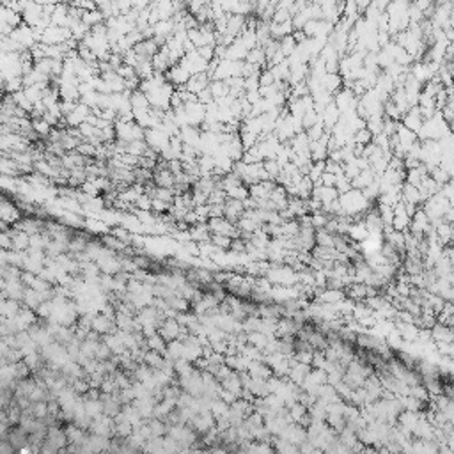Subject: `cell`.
I'll use <instances>...</instances> for the list:
<instances>
[{
  "label": "cell",
  "mask_w": 454,
  "mask_h": 454,
  "mask_svg": "<svg viewBox=\"0 0 454 454\" xmlns=\"http://www.w3.org/2000/svg\"><path fill=\"white\" fill-rule=\"evenodd\" d=\"M181 66L187 69L188 73H190L192 76L194 75H201V73H206L208 71V66H210V63L208 60L202 59L201 55H199V52L195 50V52H190L187 53V55L181 59Z\"/></svg>",
  "instance_id": "cell-1"
},
{
  "label": "cell",
  "mask_w": 454,
  "mask_h": 454,
  "mask_svg": "<svg viewBox=\"0 0 454 454\" xmlns=\"http://www.w3.org/2000/svg\"><path fill=\"white\" fill-rule=\"evenodd\" d=\"M146 142H148L149 149L156 151L160 155L163 149H167L171 146V137L160 128H153V130H146Z\"/></svg>",
  "instance_id": "cell-2"
},
{
  "label": "cell",
  "mask_w": 454,
  "mask_h": 454,
  "mask_svg": "<svg viewBox=\"0 0 454 454\" xmlns=\"http://www.w3.org/2000/svg\"><path fill=\"white\" fill-rule=\"evenodd\" d=\"M0 218H2V222H6V224L14 225L23 218V213L20 208L16 206V202H11L7 197H4L2 204H0Z\"/></svg>",
  "instance_id": "cell-3"
},
{
  "label": "cell",
  "mask_w": 454,
  "mask_h": 454,
  "mask_svg": "<svg viewBox=\"0 0 454 454\" xmlns=\"http://www.w3.org/2000/svg\"><path fill=\"white\" fill-rule=\"evenodd\" d=\"M158 330H160V336L163 337L165 341L172 342V341H176V339H179V337H181L183 325L176 318H167L160 325Z\"/></svg>",
  "instance_id": "cell-4"
},
{
  "label": "cell",
  "mask_w": 454,
  "mask_h": 454,
  "mask_svg": "<svg viewBox=\"0 0 454 454\" xmlns=\"http://www.w3.org/2000/svg\"><path fill=\"white\" fill-rule=\"evenodd\" d=\"M23 23H27L29 27H36L37 23L43 20L45 16V11H43V4H37V2H29L27 4V9L23 11Z\"/></svg>",
  "instance_id": "cell-5"
},
{
  "label": "cell",
  "mask_w": 454,
  "mask_h": 454,
  "mask_svg": "<svg viewBox=\"0 0 454 454\" xmlns=\"http://www.w3.org/2000/svg\"><path fill=\"white\" fill-rule=\"evenodd\" d=\"M224 213H225V218L229 222H233V224H238V222L243 218L245 215V206L241 201H234V199H229L227 197L225 204H224Z\"/></svg>",
  "instance_id": "cell-6"
},
{
  "label": "cell",
  "mask_w": 454,
  "mask_h": 454,
  "mask_svg": "<svg viewBox=\"0 0 454 454\" xmlns=\"http://www.w3.org/2000/svg\"><path fill=\"white\" fill-rule=\"evenodd\" d=\"M190 76L192 75L181 66V64H178V66H172L167 73H165V78H167V82H171L174 87L187 86L188 80H190Z\"/></svg>",
  "instance_id": "cell-7"
},
{
  "label": "cell",
  "mask_w": 454,
  "mask_h": 454,
  "mask_svg": "<svg viewBox=\"0 0 454 454\" xmlns=\"http://www.w3.org/2000/svg\"><path fill=\"white\" fill-rule=\"evenodd\" d=\"M313 199L323 202V206H325V204H330V202L337 201V199H339V192H337V188H328V187L319 184V187L313 188Z\"/></svg>",
  "instance_id": "cell-8"
},
{
  "label": "cell",
  "mask_w": 454,
  "mask_h": 454,
  "mask_svg": "<svg viewBox=\"0 0 454 454\" xmlns=\"http://www.w3.org/2000/svg\"><path fill=\"white\" fill-rule=\"evenodd\" d=\"M211 84V78L208 73H201V75H194L190 76V80H188L187 84V91L192 92V94H199V92H202L204 89H208Z\"/></svg>",
  "instance_id": "cell-9"
},
{
  "label": "cell",
  "mask_w": 454,
  "mask_h": 454,
  "mask_svg": "<svg viewBox=\"0 0 454 454\" xmlns=\"http://www.w3.org/2000/svg\"><path fill=\"white\" fill-rule=\"evenodd\" d=\"M375 179H376V176H375V172H373V169L369 167V169H365V171H362L359 174V178H355L352 181V188L353 190H365V188L369 187V184H373L375 183Z\"/></svg>",
  "instance_id": "cell-10"
},
{
  "label": "cell",
  "mask_w": 454,
  "mask_h": 454,
  "mask_svg": "<svg viewBox=\"0 0 454 454\" xmlns=\"http://www.w3.org/2000/svg\"><path fill=\"white\" fill-rule=\"evenodd\" d=\"M23 22V16L20 13H16V11L9 9V7H0V23H7V25H11L13 29H18V27L22 25Z\"/></svg>",
  "instance_id": "cell-11"
},
{
  "label": "cell",
  "mask_w": 454,
  "mask_h": 454,
  "mask_svg": "<svg viewBox=\"0 0 454 454\" xmlns=\"http://www.w3.org/2000/svg\"><path fill=\"white\" fill-rule=\"evenodd\" d=\"M155 184L160 188H171V190H174L176 187V176L172 174L169 169H165V171H155Z\"/></svg>",
  "instance_id": "cell-12"
},
{
  "label": "cell",
  "mask_w": 454,
  "mask_h": 454,
  "mask_svg": "<svg viewBox=\"0 0 454 454\" xmlns=\"http://www.w3.org/2000/svg\"><path fill=\"white\" fill-rule=\"evenodd\" d=\"M59 222L63 225L69 227V229H76V227H84V229H86V218L78 213H71V211H64V215L59 218Z\"/></svg>",
  "instance_id": "cell-13"
},
{
  "label": "cell",
  "mask_w": 454,
  "mask_h": 454,
  "mask_svg": "<svg viewBox=\"0 0 454 454\" xmlns=\"http://www.w3.org/2000/svg\"><path fill=\"white\" fill-rule=\"evenodd\" d=\"M86 229L89 231L91 234H101V236H105V234H110L112 227H109L103 220H99V218H86Z\"/></svg>",
  "instance_id": "cell-14"
},
{
  "label": "cell",
  "mask_w": 454,
  "mask_h": 454,
  "mask_svg": "<svg viewBox=\"0 0 454 454\" xmlns=\"http://www.w3.org/2000/svg\"><path fill=\"white\" fill-rule=\"evenodd\" d=\"M130 101H132L133 112H137V110H149V109H151V105H149V101H148V96H146L144 92H140V91H133Z\"/></svg>",
  "instance_id": "cell-15"
},
{
  "label": "cell",
  "mask_w": 454,
  "mask_h": 454,
  "mask_svg": "<svg viewBox=\"0 0 454 454\" xmlns=\"http://www.w3.org/2000/svg\"><path fill=\"white\" fill-rule=\"evenodd\" d=\"M247 60L249 64H254V66H261L264 69V64H268V59H266V53H264V50L261 48V46H257V48H254L252 52L247 55Z\"/></svg>",
  "instance_id": "cell-16"
},
{
  "label": "cell",
  "mask_w": 454,
  "mask_h": 454,
  "mask_svg": "<svg viewBox=\"0 0 454 454\" xmlns=\"http://www.w3.org/2000/svg\"><path fill=\"white\" fill-rule=\"evenodd\" d=\"M210 91L215 99H222L225 96H229V86L225 82H218V80H211Z\"/></svg>",
  "instance_id": "cell-17"
},
{
  "label": "cell",
  "mask_w": 454,
  "mask_h": 454,
  "mask_svg": "<svg viewBox=\"0 0 454 454\" xmlns=\"http://www.w3.org/2000/svg\"><path fill=\"white\" fill-rule=\"evenodd\" d=\"M316 243L319 247H326V249H334V243H336V236L330 234L328 231L319 229L316 231Z\"/></svg>",
  "instance_id": "cell-18"
},
{
  "label": "cell",
  "mask_w": 454,
  "mask_h": 454,
  "mask_svg": "<svg viewBox=\"0 0 454 454\" xmlns=\"http://www.w3.org/2000/svg\"><path fill=\"white\" fill-rule=\"evenodd\" d=\"M32 126H34V132H36L41 138H48L50 133H52V130H53L52 126L45 121V119H34Z\"/></svg>",
  "instance_id": "cell-19"
},
{
  "label": "cell",
  "mask_w": 454,
  "mask_h": 454,
  "mask_svg": "<svg viewBox=\"0 0 454 454\" xmlns=\"http://www.w3.org/2000/svg\"><path fill=\"white\" fill-rule=\"evenodd\" d=\"M82 22L87 23L89 27H96V25H99V23H105V18H103V14L99 13L98 9H94V11H86Z\"/></svg>",
  "instance_id": "cell-20"
},
{
  "label": "cell",
  "mask_w": 454,
  "mask_h": 454,
  "mask_svg": "<svg viewBox=\"0 0 454 454\" xmlns=\"http://www.w3.org/2000/svg\"><path fill=\"white\" fill-rule=\"evenodd\" d=\"M149 149L148 142L146 140H135V142H130L128 144V155H133V156H144L146 151Z\"/></svg>",
  "instance_id": "cell-21"
},
{
  "label": "cell",
  "mask_w": 454,
  "mask_h": 454,
  "mask_svg": "<svg viewBox=\"0 0 454 454\" xmlns=\"http://www.w3.org/2000/svg\"><path fill=\"white\" fill-rule=\"evenodd\" d=\"M227 197L243 202L245 199L250 197V190H249V187H245V184H240V187H236V188H233V190L227 192Z\"/></svg>",
  "instance_id": "cell-22"
},
{
  "label": "cell",
  "mask_w": 454,
  "mask_h": 454,
  "mask_svg": "<svg viewBox=\"0 0 454 454\" xmlns=\"http://www.w3.org/2000/svg\"><path fill=\"white\" fill-rule=\"evenodd\" d=\"M263 165H264V171L268 172L272 181H275V179L279 178L280 172H282V167H280V163L277 160H264Z\"/></svg>",
  "instance_id": "cell-23"
},
{
  "label": "cell",
  "mask_w": 454,
  "mask_h": 454,
  "mask_svg": "<svg viewBox=\"0 0 454 454\" xmlns=\"http://www.w3.org/2000/svg\"><path fill=\"white\" fill-rule=\"evenodd\" d=\"M148 348H149V352H156V353H163L165 352V348H167V346H165V339L163 337L160 336H153V337H148Z\"/></svg>",
  "instance_id": "cell-24"
},
{
  "label": "cell",
  "mask_w": 454,
  "mask_h": 454,
  "mask_svg": "<svg viewBox=\"0 0 454 454\" xmlns=\"http://www.w3.org/2000/svg\"><path fill=\"white\" fill-rule=\"evenodd\" d=\"M211 243L220 250H229L231 245H233V238L222 236V234H213V236H211Z\"/></svg>",
  "instance_id": "cell-25"
},
{
  "label": "cell",
  "mask_w": 454,
  "mask_h": 454,
  "mask_svg": "<svg viewBox=\"0 0 454 454\" xmlns=\"http://www.w3.org/2000/svg\"><path fill=\"white\" fill-rule=\"evenodd\" d=\"M76 151H78L82 156H86V158H96V156H98V148L89 144V142H82Z\"/></svg>",
  "instance_id": "cell-26"
},
{
  "label": "cell",
  "mask_w": 454,
  "mask_h": 454,
  "mask_svg": "<svg viewBox=\"0 0 454 454\" xmlns=\"http://www.w3.org/2000/svg\"><path fill=\"white\" fill-rule=\"evenodd\" d=\"M275 82L277 80H275V76H273L272 69L264 68L259 75V86L261 87H272V86H275Z\"/></svg>",
  "instance_id": "cell-27"
},
{
  "label": "cell",
  "mask_w": 454,
  "mask_h": 454,
  "mask_svg": "<svg viewBox=\"0 0 454 454\" xmlns=\"http://www.w3.org/2000/svg\"><path fill=\"white\" fill-rule=\"evenodd\" d=\"M135 208L137 210H142V211H153V199L149 197V195H140V197L137 199L135 202Z\"/></svg>",
  "instance_id": "cell-28"
},
{
  "label": "cell",
  "mask_w": 454,
  "mask_h": 454,
  "mask_svg": "<svg viewBox=\"0 0 454 454\" xmlns=\"http://www.w3.org/2000/svg\"><path fill=\"white\" fill-rule=\"evenodd\" d=\"M80 190H82L84 194L89 195V197H99V194H101V192L98 190V187H96L92 181H86L82 187H80Z\"/></svg>",
  "instance_id": "cell-29"
},
{
  "label": "cell",
  "mask_w": 454,
  "mask_h": 454,
  "mask_svg": "<svg viewBox=\"0 0 454 454\" xmlns=\"http://www.w3.org/2000/svg\"><path fill=\"white\" fill-rule=\"evenodd\" d=\"M199 55L202 57L204 60H208V63H211L213 59H217V55H215V46H202V48H197Z\"/></svg>",
  "instance_id": "cell-30"
},
{
  "label": "cell",
  "mask_w": 454,
  "mask_h": 454,
  "mask_svg": "<svg viewBox=\"0 0 454 454\" xmlns=\"http://www.w3.org/2000/svg\"><path fill=\"white\" fill-rule=\"evenodd\" d=\"M321 184H323V187H328V188H336L337 176L330 174V172H325V174H323V178H321Z\"/></svg>",
  "instance_id": "cell-31"
}]
</instances>
